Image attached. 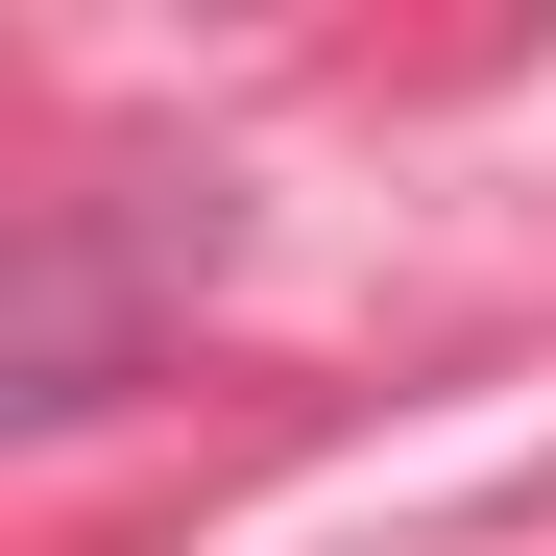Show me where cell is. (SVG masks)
Masks as SVG:
<instances>
[{
    "instance_id": "1",
    "label": "cell",
    "mask_w": 556,
    "mask_h": 556,
    "mask_svg": "<svg viewBox=\"0 0 556 556\" xmlns=\"http://www.w3.org/2000/svg\"><path fill=\"white\" fill-rule=\"evenodd\" d=\"M218 291V194L194 169H98V194H49L25 218V291H0V412H122V363Z\"/></svg>"
}]
</instances>
